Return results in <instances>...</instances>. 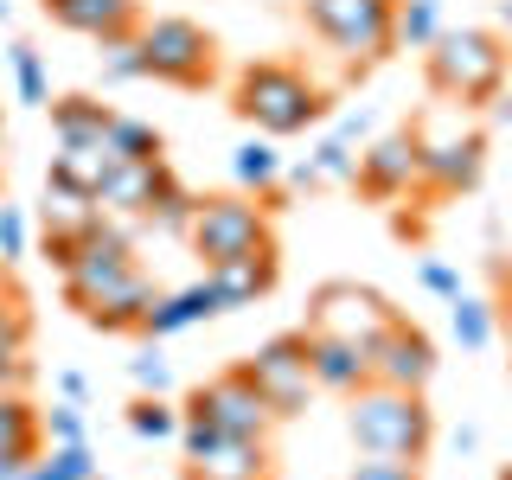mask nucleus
Segmentation results:
<instances>
[{
  "mask_svg": "<svg viewBox=\"0 0 512 480\" xmlns=\"http://www.w3.org/2000/svg\"><path fill=\"white\" fill-rule=\"evenodd\" d=\"M352 186H359L372 205L410 199V192H416V141H410V128H391V135L365 141L359 167H352Z\"/></svg>",
  "mask_w": 512,
  "mask_h": 480,
  "instance_id": "f8f14e48",
  "label": "nucleus"
},
{
  "mask_svg": "<svg viewBox=\"0 0 512 480\" xmlns=\"http://www.w3.org/2000/svg\"><path fill=\"white\" fill-rule=\"evenodd\" d=\"M148 308H154V282L141 276V269H122V276L109 282V288H96L77 314H84L96 333H141Z\"/></svg>",
  "mask_w": 512,
  "mask_h": 480,
  "instance_id": "ddd939ff",
  "label": "nucleus"
},
{
  "mask_svg": "<svg viewBox=\"0 0 512 480\" xmlns=\"http://www.w3.org/2000/svg\"><path fill=\"white\" fill-rule=\"evenodd\" d=\"M493 32H500V39H506V52H512V0H500V26H493Z\"/></svg>",
  "mask_w": 512,
  "mask_h": 480,
  "instance_id": "a18cd8bd",
  "label": "nucleus"
},
{
  "mask_svg": "<svg viewBox=\"0 0 512 480\" xmlns=\"http://www.w3.org/2000/svg\"><path fill=\"white\" fill-rule=\"evenodd\" d=\"M487 116H493V122H512V90L493 96V103H487Z\"/></svg>",
  "mask_w": 512,
  "mask_h": 480,
  "instance_id": "c03bdc74",
  "label": "nucleus"
},
{
  "mask_svg": "<svg viewBox=\"0 0 512 480\" xmlns=\"http://www.w3.org/2000/svg\"><path fill=\"white\" fill-rule=\"evenodd\" d=\"M391 320H397V308L365 282H320L308 301V333H340L352 346H372Z\"/></svg>",
  "mask_w": 512,
  "mask_h": 480,
  "instance_id": "9d476101",
  "label": "nucleus"
},
{
  "mask_svg": "<svg viewBox=\"0 0 512 480\" xmlns=\"http://www.w3.org/2000/svg\"><path fill=\"white\" fill-rule=\"evenodd\" d=\"M205 282L218 288V308H224V314H237V308L263 301L269 288L282 282V263H276V250H256V256H237V263L205 269Z\"/></svg>",
  "mask_w": 512,
  "mask_h": 480,
  "instance_id": "a211bd4d",
  "label": "nucleus"
},
{
  "mask_svg": "<svg viewBox=\"0 0 512 480\" xmlns=\"http://www.w3.org/2000/svg\"><path fill=\"white\" fill-rule=\"evenodd\" d=\"M128 429H135L141 442H173L180 436V410H173L167 397H135V404H128Z\"/></svg>",
  "mask_w": 512,
  "mask_h": 480,
  "instance_id": "c85d7f7f",
  "label": "nucleus"
},
{
  "mask_svg": "<svg viewBox=\"0 0 512 480\" xmlns=\"http://www.w3.org/2000/svg\"><path fill=\"white\" fill-rule=\"evenodd\" d=\"M442 32V0H397L391 13V45L397 52H429Z\"/></svg>",
  "mask_w": 512,
  "mask_h": 480,
  "instance_id": "5701e85b",
  "label": "nucleus"
},
{
  "mask_svg": "<svg viewBox=\"0 0 512 480\" xmlns=\"http://www.w3.org/2000/svg\"><path fill=\"white\" fill-rule=\"evenodd\" d=\"M416 282H423L436 301H455L461 288H468V282H461V269L448 263V256H423V263H416Z\"/></svg>",
  "mask_w": 512,
  "mask_h": 480,
  "instance_id": "72a5a7b5",
  "label": "nucleus"
},
{
  "mask_svg": "<svg viewBox=\"0 0 512 480\" xmlns=\"http://www.w3.org/2000/svg\"><path fill=\"white\" fill-rule=\"evenodd\" d=\"M493 288H500V295H493V314L512 320V269L506 263H493Z\"/></svg>",
  "mask_w": 512,
  "mask_h": 480,
  "instance_id": "79ce46f5",
  "label": "nucleus"
},
{
  "mask_svg": "<svg viewBox=\"0 0 512 480\" xmlns=\"http://www.w3.org/2000/svg\"><path fill=\"white\" fill-rule=\"evenodd\" d=\"M32 359H26V346H0V391H32Z\"/></svg>",
  "mask_w": 512,
  "mask_h": 480,
  "instance_id": "e433bc0d",
  "label": "nucleus"
},
{
  "mask_svg": "<svg viewBox=\"0 0 512 480\" xmlns=\"http://www.w3.org/2000/svg\"><path fill=\"white\" fill-rule=\"evenodd\" d=\"M231 109L256 135L288 141V135H308V128L327 116V96H320V84L308 71H295V64H282V58H263V64H244V71H237Z\"/></svg>",
  "mask_w": 512,
  "mask_h": 480,
  "instance_id": "f257e3e1",
  "label": "nucleus"
},
{
  "mask_svg": "<svg viewBox=\"0 0 512 480\" xmlns=\"http://www.w3.org/2000/svg\"><path fill=\"white\" fill-rule=\"evenodd\" d=\"M26 244H32V224H26V212H20V205H7V199H0V263H20V256H26Z\"/></svg>",
  "mask_w": 512,
  "mask_h": 480,
  "instance_id": "473e14b6",
  "label": "nucleus"
},
{
  "mask_svg": "<svg viewBox=\"0 0 512 480\" xmlns=\"http://www.w3.org/2000/svg\"><path fill=\"white\" fill-rule=\"evenodd\" d=\"M39 7H45L52 26L84 32V39H96V45L141 32V7H135V0H39Z\"/></svg>",
  "mask_w": 512,
  "mask_h": 480,
  "instance_id": "4468645a",
  "label": "nucleus"
},
{
  "mask_svg": "<svg viewBox=\"0 0 512 480\" xmlns=\"http://www.w3.org/2000/svg\"><path fill=\"white\" fill-rule=\"evenodd\" d=\"M109 154H116V160H167V141H160L154 122L116 116V122H109Z\"/></svg>",
  "mask_w": 512,
  "mask_h": 480,
  "instance_id": "bb28decb",
  "label": "nucleus"
},
{
  "mask_svg": "<svg viewBox=\"0 0 512 480\" xmlns=\"http://www.w3.org/2000/svg\"><path fill=\"white\" fill-rule=\"evenodd\" d=\"M141 52H148V77L173 90H199L218 77V39L199 20H180V13H160V20H141Z\"/></svg>",
  "mask_w": 512,
  "mask_h": 480,
  "instance_id": "0eeeda50",
  "label": "nucleus"
},
{
  "mask_svg": "<svg viewBox=\"0 0 512 480\" xmlns=\"http://www.w3.org/2000/svg\"><path fill=\"white\" fill-rule=\"evenodd\" d=\"M244 365H250L256 391L269 397L276 423H295V416L308 410V397H314V378H308V327H295V333H276V340H263V346H256Z\"/></svg>",
  "mask_w": 512,
  "mask_h": 480,
  "instance_id": "1a4fd4ad",
  "label": "nucleus"
},
{
  "mask_svg": "<svg viewBox=\"0 0 512 480\" xmlns=\"http://www.w3.org/2000/svg\"><path fill=\"white\" fill-rule=\"evenodd\" d=\"M186 244L205 269L256 256V250H276V237H269V205H256L250 192H212V199H199V212H192Z\"/></svg>",
  "mask_w": 512,
  "mask_h": 480,
  "instance_id": "423d86ee",
  "label": "nucleus"
},
{
  "mask_svg": "<svg viewBox=\"0 0 512 480\" xmlns=\"http://www.w3.org/2000/svg\"><path fill=\"white\" fill-rule=\"evenodd\" d=\"M448 442H455V455H474V448H480V429H474V423H461Z\"/></svg>",
  "mask_w": 512,
  "mask_h": 480,
  "instance_id": "37998d69",
  "label": "nucleus"
},
{
  "mask_svg": "<svg viewBox=\"0 0 512 480\" xmlns=\"http://www.w3.org/2000/svg\"><path fill=\"white\" fill-rule=\"evenodd\" d=\"M52 109V141L58 148H71V154H96V148H109V122H116V109L103 103V96H58V103H45Z\"/></svg>",
  "mask_w": 512,
  "mask_h": 480,
  "instance_id": "f3484780",
  "label": "nucleus"
},
{
  "mask_svg": "<svg viewBox=\"0 0 512 480\" xmlns=\"http://www.w3.org/2000/svg\"><path fill=\"white\" fill-rule=\"evenodd\" d=\"M167 180H173L167 160H116V167L103 173V186H96V205H103L109 218H141Z\"/></svg>",
  "mask_w": 512,
  "mask_h": 480,
  "instance_id": "2eb2a0df",
  "label": "nucleus"
},
{
  "mask_svg": "<svg viewBox=\"0 0 512 480\" xmlns=\"http://www.w3.org/2000/svg\"><path fill=\"white\" fill-rule=\"evenodd\" d=\"M77 256H84V237H77V231H45V263H52L58 276L77 263Z\"/></svg>",
  "mask_w": 512,
  "mask_h": 480,
  "instance_id": "58836bf2",
  "label": "nucleus"
},
{
  "mask_svg": "<svg viewBox=\"0 0 512 480\" xmlns=\"http://www.w3.org/2000/svg\"><path fill=\"white\" fill-rule=\"evenodd\" d=\"M0 346H32V314H26L20 288L0 295Z\"/></svg>",
  "mask_w": 512,
  "mask_h": 480,
  "instance_id": "f704fd0d",
  "label": "nucleus"
},
{
  "mask_svg": "<svg viewBox=\"0 0 512 480\" xmlns=\"http://www.w3.org/2000/svg\"><path fill=\"white\" fill-rule=\"evenodd\" d=\"M13 20V0H0V26H7Z\"/></svg>",
  "mask_w": 512,
  "mask_h": 480,
  "instance_id": "49530a36",
  "label": "nucleus"
},
{
  "mask_svg": "<svg viewBox=\"0 0 512 480\" xmlns=\"http://www.w3.org/2000/svg\"><path fill=\"white\" fill-rule=\"evenodd\" d=\"M186 480H199V474H186Z\"/></svg>",
  "mask_w": 512,
  "mask_h": 480,
  "instance_id": "8fccbe9b",
  "label": "nucleus"
},
{
  "mask_svg": "<svg viewBox=\"0 0 512 480\" xmlns=\"http://www.w3.org/2000/svg\"><path fill=\"white\" fill-rule=\"evenodd\" d=\"M7 288H13V282H7V263H0V295H7Z\"/></svg>",
  "mask_w": 512,
  "mask_h": 480,
  "instance_id": "de8ad7c7",
  "label": "nucleus"
},
{
  "mask_svg": "<svg viewBox=\"0 0 512 480\" xmlns=\"http://www.w3.org/2000/svg\"><path fill=\"white\" fill-rule=\"evenodd\" d=\"M346 480H423V474H416V461H397V455H359Z\"/></svg>",
  "mask_w": 512,
  "mask_h": 480,
  "instance_id": "c9c22d12",
  "label": "nucleus"
},
{
  "mask_svg": "<svg viewBox=\"0 0 512 480\" xmlns=\"http://www.w3.org/2000/svg\"><path fill=\"white\" fill-rule=\"evenodd\" d=\"M410 141H416V192L455 199V192H474L487 173V135L461 128L455 116H423L410 128Z\"/></svg>",
  "mask_w": 512,
  "mask_h": 480,
  "instance_id": "39448f33",
  "label": "nucleus"
},
{
  "mask_svg": "<svg viewBox=\"0 0 512 480\" xmlns=\"http://www.w3.org/2000/svg\"><path fill=\"white\" fill-rule=\"evenodd\" d=\"M39 429H45V436H52V442H90L84 404H64V397H58L52 410H39Z\"/></svg>",
  "mask_w": 512,
  "mask_h": 480,
  "instance_id": "7c9ffc66",
  "label": "nucleus"
},
{
  "mask_svg": "<svg viewBox=\"0 0 512 480\" xmlns=\"http://www.w3.org/2000/svg\"><path fill=\"white\" fill-rule=\"evenodd\" d=\"M58 397H64V404H90V378L77 372V365H64V372H58Z\"/></svg>",
  "mask_w": 512,
  "mask_h": 480,
  "instance_id": "ea45409f",
  "label": "nucleus"
},
{
  "mask_svg": "<svg viewBox=\"0 0 512 480\" xmlns=\"http://www.w3.org/2000/svg\"><path fill=\"white\" fill-rule=\"evenodd\" d=\"M391 13L397 0H301V20L327 52H340L352 71H372L397 52L391 45Z\"/></svg>",
  "mask_w": 512,
  "mask_h": 480,
  "instance_id": "20e7f679",
  "label": "nucleus"
},
{
  "mask_svg": "<svg viewBox=\"0 0 512 480\" xmlns=\"http://www.w3.org/2000/svg\"><path fill=\"white\" fill-rule=\"evenodd\" d=\"M109 167H116V154H109V148H96V154L58 148L52 167H45V186H52V192H77V199H96V186H103Z\"/></svg>",
  "mask_w": 512,
  "mask_h": 480,
  "instance_id": "4be33fe9",
  "label": "nucleus"
},
{
  "mask_svg": "<svg viewBox=\"0 0 512 480\" xmlns=\"http://www.w3.org/2000/svg\"><path fill=\"white\" fill-rule=\"evenodd\" d=\"M180 416H212L224 436H256V442H269V429H276V410H269V397L256 391L250 365H224L218 378H205L199 391L186 397Z\"/></svg>",
  "mask_w": 512,
  "mask_h": 480,
  "instance_id": "6e6552de",
  "label": "nucleus"
},
{
  "mask_svg": "<svg viewBox=\"0 0 512 480\" xmlns=\"http://www.w3.org/2000/svg\"><path fill=\"white\" fill-rule=\"evenodd\" d=\"M192 212H199V199H192L180 180H167V186L154 192V205L141 212V224H148V231H160V237H186V231H192Z\"/></svg>",
  "mask_w": 512,
  "mask_h": 480,
  "instance_id": "393cba45",
  "label": "nucleus"
},
{
  "mask_svg": "<svg viewBox=\"0 0 512 480\" xmlns=\"http://www.w3.org/2000/svg\"><path fill=\"white\" fill-rule=\"evenodd\" d=\"M365 359H372V384H397V391H429V378H436V365H442L436 340L404 314L365 346Z\"/></svg>",
  "mask_w": 512,
  "mask_h": 480,
  "instance_id": "9b49d317",
  "label": "nucleus"
},
{
  "mask_svg": "<svg viewBox=\"0 0 512 480\" xmlns=\"http://www.w3.org/2000/svg\"><path fill=\"white\" fill-rule=\"evenodd\" d=\"M231 180L237 192H256V199H269V192H282V154L269 135H250L231 148Z\"/></svg>",
  "mask_w": 512,
  "mask_h": 480,
  "instance_id": "aec40b11",
  "label": "nucleus"
},
{
  "mask_svg": "<svg viewBox=\"0 0 512 480\" xmlns=\"http://www.w3.org/2000/svg\"><path fill=\"white\" fill-rule=\"evenodd\" d=\"M128 378H135L141 397H167L173 391V365L160 359V352H135V359H128Z\"/></svg>",
  "mask_w": 512,
  "mask_h": 480,
  "instance_id": "2f4dec72",
  "label": "nucleus"
},
{
  "mask_svg": "<svg viewBox=\"0 0 512 480\" xmlns=\"http://www.w3.org/2000/svg\"><path fill=\"white\" fill-rule=\"evenodd\" d=\"M500 480H512V468H506V474H500Z\"/></svg>",
  "mask_w": 512,
  "mask_h": 480,
  "instance_id": "09e8293b",
  "label": "nucleus"
},
{
  "mask_svg": "<svg viewBox=\"0 0 512 480\" xmlns=\"http://www.w3.org/2000/svg\"><path fill=\"white\" fill-rule=\"evenodd\" d=\"M7 64H13V90H20V103H26V109H45V103H52V77H45L39 45L13 39V45H7Z\"/></svg>",
  "mask_w": 512,
  "mask_h": 480,
  "instance_id": "a878e982",
  "label": "nucleus"
},
{
  "mask_svg": "<svg viewBox=\"0 0 512 480\" xmlns=\"http://www.w3.org/2000/svg\"><path fill=\"white\" fill-rule=\"evenodd\" d=\"M308 378L327 397H352L359 384H372V359H365V346L340 340V333H308Z\"/></svg>",
  "mask_w": 512,
  "mask_h": 480,
  "instance_id": "dca6fc26",
  "label": "nucleus"
},
{
  "mask_svg": "<svg viewBox=\"0 0 512 480\" xmlns=\"http://www.w3.org/2000/svg\"><path fill=\"white\" fill-rule=\"evenodd\" d=\"M39 455H45V442H0V480H20Z\"/></svg>",
  "mask_w": 512,
  "mask_h": 480,
  "instance_id": "4c0bfd02",
  "label": "nucleus"
},
{
  "mask_svg": "<svg viewBox=\"0 0 512 480\" xmlns=\"http://www.w3.org/2000/svg\"><path fill=\"white\" fill-rule=\"evenodd\" d=\"M96 58H103V84H141V77H148V52H141L135 32H128V39L96 45Z\"/></svg>",
  "mask_w": 512,
  "mask_h": 480,
  "instance_id": "cd10ccee",
  "label": "nucleus"
},
{
  "mask_svg": "<svg viewBox=\"0 0 512 480\" xmlns=\"http://www.w3.org/2000/svg\"><path fill=\"white\" fill-rule=\"evenodd\" d=\"M346 436L359 455H397L423 461L436 442V410L423 404V391H397V384H359L346 397Z\"/></svg>",
  "mask_w": 512,
  "mask_h": 480,
  "instance_id": "f03ea898",
  "label": "nucleus"
},
{
  "mask_svg": "<svg viewBox=\"0 0 512 480\" xmlns=\"http://www.w3.org/2000/svg\"><path fill=\"white\" fill-rule=\"evenodd\" d=\"M0 442H45L32 391H0Z\"/></svg>",
  "mask_w": 512,
  "mask_h": 480,
  "instance_id": "c756f323",
  "label": "nucleus"
},
{
  "mask_svg": "<svg viewBox=\"0 0 512 480\" xmlns=\"http://www.w3.org/2000/svg\"><path fill=\"white\" fill-rule=\"evenodd\" d=\"M212 314H224L218 308V288L212 282H186V288H173V295H154L141 333H148V340H173V333H192L199 320H212Z\"/></svg>",
  "mask_w": 512,
  "mask_h": 480,
  "instance_id": "6ab92c4d",
  "label": "nucleus"
},
{
  "mask_svg": "<svg viewBox=\"0 0 512 480\" xmlns=\"http://www.w3.org/2000/svg\"><path fill=\"white\" fill-rule=\"evenodd\" d=\"M423 71H429V90L448 96V103H493L506 90V71H512V52L493 26H442L436 45L423 52Z\"/></svg>",
  "mask_w": 512,
  "mask_h": 480,
  "instance_id": "7ed1b4c3",
  "label": "nucleus"
},
{
  "mask_svg": "<svg viewBox=\"0 0 512 480\" xmlns=\"http://www.w3.org/2000/svg\"><path fill=\"white\" fill-rule=\"evenodd\" d=\"M199 480H269V442L256 436H224L212 461H199L192 468Z\"/></svg>",
  "mask_w": 512,
  "mask_h": 480,
  "instance_id": "412c9836",
  "label": "nucleus"
},
{
  "mask_svg": "<svg viewBox=\"0 0 512 480\" xmlns=\"http://www.w3.org/2000/svg\"><path fill=\"white\" fill-rule=\"evenodd\" d=\"M448 327H455L461 352H487L493 333H500V314H493V301H480V295H468V288H461V295L448 301Z\"/></svg>",
  "mask_w": 512,
  "mask_h": 480,
  "instance_id": "b1692460",
  "label": "nucleus"
},
{
  "mask_svg": "<svg viewBox=\"0 0 512 480\" xmlns=\"http://www.w3.org/2000/svg\"><path fill=\"white\" fill-rule=\"evenodd\" d=\"M333 135H340L346 148H352V141H365V135H372V109H346V116H340V128H333Z\"/></svg>",
  "mask_w": 512,
  "mask_h": 480,
  "instance_id": "a19ab883",
  "label": "nucleus"
}]
</instances>
